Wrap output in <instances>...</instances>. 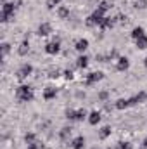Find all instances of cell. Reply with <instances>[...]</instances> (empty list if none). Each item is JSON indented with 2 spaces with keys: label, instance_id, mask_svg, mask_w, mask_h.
Masks as SVG:
<instances>
[{
  "label": "cell",
  "instance_id": "277c9868",
  "mask_svg": "<svg viewBox=\"0 0 147 149\" xmlns=\"http://www.w3.org/2000/svg\"><path fill=\"white\" fill-rule=\"evenodd\" d=\"M31 73H33V66H31V64H23V66L17 70L16 76H17V80H21V81H23V80H26Z\"/></svg>",
  "mask_w": 147,
  "mask_h": 149
},
{
  "label": "cell",
  "instance_id": "44dd1931",
  "mask_svg": "<svg viewBox=\"0 0 147 149\" xmlns=\"http://www.w3.org/2000/svg\"><path fill=\"white\" fill-rule=\"evenodd\" d=\"M111 132H112L111 127H102V128L99 130V137H101V139H107L111 135Z\"/></svg>",
  "mask_w": 147,
  "mask_h": 149
},
{
  "label": "cell",
  "instance_id": "ba28073f",
  "mask_svg": "<svg viewBox=\"0 0 147 149\" xmlns=\"http://www.w3.org/2000/svg\"><path fill=\"white\" fill-rule=\"evenodd\" d=\"M128 68H130L128 57H118V61H116V70H118V71H126Z\"/></svg>",
  "mask_w": 147,
  "mask_h": 149
},
{
  "label": "cell",
  "instance_id": "603a6c76",
  "mask_svg": "<svg viewBox=\"0 0 147 149\" xmlns=\"http://www.w3.org/2000/svg\"><path fill=\"white\" fill-rule=\"evenodd\" d=\"M116 149H133V146H132V142H128V141H121V142L116 144Z\"/></svg>",
  "mask_w": 147,
  "mask_h": 149
},
{
  "label": "cell",
  "instance_id": "30bf717a",
  "mask_svg": "<svg viewBox=\"0 0 147 149\" xmlns=\"http://www.w3.org/2000/svg\"><path fill=\"white\" fill-rule=\"evenodd\" d=\"M74 49H76L80 54H83V52L88 49V40H87V38H80V40L74 43Z\"/></svg>",
  "mask_w": 147,
  "mask_h": 149
},
{
  "label": "cell",
  "instance_id": "5b68a950",
  "mask_svg": "<svg viewBox=\"0 0 147 149\" xmlns=\"http://www.w3.org/2000/svg\"><path fill=\"white\" fill-rule=\"evenodd\" d=\"M59 50H61V42H59V40L49 42V43L45 45V52H47L49 56H55V54H59Z\"/></svg>",
  "mask_w": 147,
  "mask_h": 149
},
{
  "label": "cell",
  "instance_id": "484cf974",
  "mask_svg": "<svg viewBox=\"0 0 147 149\" xmlns=\"http://www.w3.org/2000/svg\"><path fill=\"white\" fill-rule=\"evenodd\" d=\"M68 135H71V128H69V127H64V128L61 130V137H62V139H66Z\"/></svg>",
  "mask_w": 147,
  "mask_h": 149
},
{
  "label": "cell",
  "instance_id": "7a4b0ae2",
  "mask_svg": "<svg viewBox=\"0 0 147 149\" xmlns=\"http://www.w3.org/2000/svg\"><path fill=\"white\" fill-rule=\"evenodd\" d=\"M14 10H16L14 2H3V7H2V12H0V21L2 23L12 21L14 19Z\"/></svg>",
  "mask_w": 147,
  "mask_h": 149
},
{
  "label": "cell",
  "instance_id": "7402d4cb",
  "mask_svg": "<svg viewBox=\"0 0 147 149\" xmlns=\"http://www.w3.org/2000/svg\"><path fill=\"white\" fill-rule=\"evenodd\" d=\"M57 14H59L61 19H66V17H69V9H68V7H59Z\"/></svg>",
  "mask_w": 147,
  "mask_h": 149
},
{
  "label": "cell",
  "instance_id": "6da1fadb",
  "mask_svg": "<svg viewBox=\"0 0 147 149\" xmlns=\"http://www.w3.org/2000/svg\"><path fill=\"white\" fill-rule=\"evenodd\" d=\"M16 97L19 102H30L33 101V88L30 85H19L16 88Z\"/></svg>",
  "mask_w": 147,
  "mask_h": 149
},
{
  "label": "cell",
  "instance_id": "52a82bcc",
  "mask_svg": "<svg viewBox=\"0 0 147 149\" xmlns=\"http://www.w3.org/2000/svg\"><path fill=\"white\" fill-rule=\"evenodd\" d=\"M102 78H104V73L102 71H94V73L87 74V85H94V83L101 81Z\"/></svg>",
  "mask_w": 147,
  "mask_h": 149
},
{
  "label": "cell",
  "instance_id": "f546056e",
  "mask_svg": "<svg viewBox=\"0 0 147 149\" xmlns=\"http://www.w3.org/2000/svg\"><path fill=\"white\" fill-rule=\"evenodd\" d=\"M64 78H66V80H73V71L66 70V71H64Z\"/></svg>",
  "mask_w": 147,
  "mask_h": 149
},
{
  "label": "cell",
  "instance_id": "836d02e7",
  "mask_svg": "<svg viewBox=\"0 0 147 149\" xmlns=\"http://www.w3.org/2000/svg\"><path fill=\"white\" fill-rule=\"evenodd\" d=\"M144 146H146V148H147V137H146V139H144Z\"/></svg>",
  "mask_w": 147,
  "mask_h": 149
},
{
  "label": "cell",
  "instance_id": "9c48e42d",
  "mask_svg": "<svg viewBox=\"0 0 147 149\" xmlns=\"http://www.w3.org/2000/svg\"><path fill=\"white\" fill-rule=\"evenodd\" d=\"M52 33V26L49 24V23H42L40 26H38V35L40 37H47V35H50Z\"/></svg>",
  "mask_w": 147,
  "mask_h": 149
},
{
  "label": "cell",
  "instance_id": "7c38bea8",
  "mask_svg": "<svg viewBox=\"0 0 147 149\" xmlns=\"http://www.w3.org/2000/svg\"><path fill=\"white\" fill-rule=\"evenodd\" d=\"M71 148H73V149H83V148H85V137H83V135L74 137L73 142H71Z\"/></svg>",
  "mask_w": 147,
  "mask_h": 149
},
{
  "label": "cell",
  "instance_id": "8fae6325",
  "mask_svg": "<svg viewBox=\"0 0 147 149\" xmlns=\"http://www.w3.org/2000/svg\"><path fill=\"white\" fill-rule=\"evenodd\" d=\"M55 95H57V90L54 87H45V90H43V99L45 101H52V99H55Z\"/></svg>",
  "mask_w": 147,
  "mask_h": 149
},
{
  "label": "cell",
  "instance_id": "4fadbf2b",
  "mask_svg": "<svg viewBox=\"0 0 147 149\" xmlns=\"http://www.w3.org/2000/svg\"><path fill=\"white\" fill-rule=\"evenodd\" d=\"M87 120H88V123H90V125H97V123L101 121V113H99V111H92L90 114H88V118H87Z\"/></svg>",
  "mask_w": 147,
  "mask_h": 149
},
{
  "label": "cell",
  "instance_id": "ffe728a7",
  "mask_svg": "<svg viewBox=\"0 0 147 149\" xmlns=\"http://www.w3.org/2000/svg\"><path fill=\"white\" fill-rule=\"evenodd\" d=\"M76 66L81 68V70L87 68V66H88V57H87V56H80V57L76 59Z\"/></svg>",
  "mask_w": 147,
  "mask_h": 149
},
{
  "label": "cell",
  "instance_id": "ac0fdd59",
  "mask_svg": "<svg viewBox=\"0 0 147 149\" xmlns=\"http://www.w3.org/2000/svg\"><path fill=\"white\" fill-rule=\"evenodd\" d=\"M85 118H88V114L85 109H76L74 111V121H83Z\"/></svg>",
  "mask_w": 147,
  "mask_h": 149
},
{
  "label": "cell",
  "instance_id": "d6986e66",
  "mask_svg": "<svg viewBox=\"0 0 147 149\" xmlns=\"http://www.w3.org/2000/svg\"><path fill=\"white\" fill-rule=\"evenodd\" d=\"M135 45H137V49H140V50L147 49V35L140 37L139 40H135Z\"/></svg>",
  "mask_w": 147,
  "mask_h": 149
},
{
  "label": "cell",
  "instance_id": "4dcf8cb0",
  "mask_svg": "<svg viewBox=\"0 0 147 149\" xmlns=\"http://www.w3.org/2000/svg\"><path fill=\"white\" fill-rule=\"evenodd\" d=\"M28 149H42V146L37 142H31V144H28Z\"/></svg>",
  "mask_w": 147,
  "mask_h": 149
},
{
  "label": "cell",
  "instance_id": "d4e9b609",
  "mask_svg": "<svg viewBox=\"0 0 147 149\" xmlns=\"http://www.w3.org/2000/svg\"><path fill=\"white\" fill-rule=\"evenodd\" d=\"M62 0H47V9H54L55 5H59Z\"/></svg>",
  "mask_w": 147,
  "mask_h": 149
},
{
  "label": "cell",
  "instance_id": "d6a6232c",
  "mask_svg": "<svg viewBox=\"0 0 147 149\" xmlns=\"http://www.w3.org/2000/svg\"><path fill=\"white\" fill-rule=\"evenodd\" d=\"M66 118H68V120H74V111H71V109L66 111Z\"/></svg>",
  "mask_w": 147,
  "mask_h": 149
},
{
  "label": "cell",
  "instance_id": "3957f363",
  "mask_svg": "<svg viewBox=\"0 0 147 149\" xmlns=\"http://www.w3.org/2000/svg\"><path fill=\"white\" fill-rule=\"evenodd\" d=\"M106 16H104V10H101L99 7L92 12V16H88L87 17V24L88 26H101V23H102V19H104Z\"/></svg>",
  "mask_w": 147,
  "mask_h": 149
},
{
  "label": "cell",
  "instance_id": "8992f818",
  "mask_svg": "<svg viewBox=\"0 0 147 149\" xmlns=\"http://www.w3.org/2000/svg\"><path fill=\"white\" fill-rule=\"evenodd\" d=\"M146 101H147V92H139L137 95H133V97L128 99L130 106H137V104H142V102H146Z\"/></svg>",
  "mask_w": 147,
  "mask_h": 149
},
{
  "label": "cell",
  "instance_id": "5bb4252c",
  "mask_svg": "<svg viewBox=\"0 0 147 149\" xmlns=\"http://www.w3.org/2000/svg\"><path fill=\"white\" fill-rule=\"evenodd\" d=\"M28 50H30V42H28V40H23V42H21V45H19V49H17L19 56H26V54H28Z\"/></svg>",
  "mask_w": 147,
  "mask_h": 149
},
{
  "label": "cell",
  "instance_id": "cb8c5ba5",
  "mask_svg": "<svg viewBox=\"0 0 147 149\" xmlns=\"http://www.w3.org/2000/svg\"><path fill=\"white\" fill-rule=\"evenodd\" d=\"M9 52H10V45H9L7 42H3V43H2V56L5 57V56H7Z\"/></svg>",
  "mask_w": 147,
  "mask_h": 149
},
{
  "label": "cell",
  "instance_id": "f1b7e54d",
  "mask_svg": "<svg viewBox=\"0 0 147 149\" xmlns=\"http://www.w3.org/2000/svg\"><path fill=\"white\" fill-rule=\"evenodd\" d=\"M146 3H147L146 0H140V2L137 0V2H135V7H140V9H144V7H147Z\"/></svg>",
  "mask_w": 147,
  "mask_h": 149
},
{
  "label": "cell",
  "instance_id": "2e32d148",
  "mask_svg": "<svg viewBox=\"0 0 147 149\" xmlns=\"http://www.w3.org/2000/svg\"><path fill=\"white\" fill-rule=\"evenodd\" d=\"M128 106H130L128 99H118V101L114 102V108H116V109H126Z\"/></svg>",
  "mask_w": 147,
  "mask_h": 149
},
{
  "label": "cell",
  "instance_id": "e575fe53",
  "mask_svg": "<svg viewBox=\"0 0 147 149\" xmlns=\"http://www.w3.org/2000/svg\"><path fill=\"white\" fill-rule=\"evenodd\" d=\"M144 64H146V68H147V57H146V59H144Z\"/></svg>",
  "mask_w": 147,
  "mask_h": 149
},
{
  "label": "cell",
  "instance_id": "e0dca14e",
  "mask_svg": "<svg viewBox=\"0 0 147 149\" xmlns=\"http://www.w3.org/2000/svg\"><path fill=\"white\" fill-rule=\"evenodd\" d=\"M112 26H114V19H112V17H104L102 23H101V28H102V30H109Z\"/></svg>",
  "mask_w": 147,
  "mask_h": 149
},
{
  "label": "cell",
  "instance_id": "9a60e30c",
  "mask_svg": "<svg viewBox=\"0 0 147 149\" xmlns=\"http://www.w3.org/2000/svg\"><path fill=\"white\" fill-rule=\"evenodd\" d=\"M146 35V31H144V28L142 26H137V28H133L132 30V38L133 40H139L140 37H144Z\"/></svg>",
  "mask_w": 147,
  "mask_h": 149
},
{
  "label": "cell",
  "instance_id": "1f68e13d",
  "mask_svg": "<svg viewBox=\"0 0 147 149\" xmlns=\"http://www.w3.org/2000/svg\"><path fill=\"white\" fill-rule=\"evenodd\" d=\"M49 78H59V70H55V71H50V74H49Z\"/></svg>",
  "mask_w": 147,
  "mask_h": 149
},
{
  "label": "cell",
  "instance_id": "83f0119b",
  "mask_svg": "<svg viewBox=\"0 0 147 149\" xmlns=\"http://www.w3.org/2000/svg\"><path fill=\"white\" fill-rule=\"evenodd\" d=\"M109 7H111L109 2H101V3H99V9H101V10H104V12H106V10H107Z\"/></svg>",
  "mask_w": 147,
  "mask_h": 149
},
{
  "label": "cell",
  "instance_id": "4316f807",
  "mask_svg": "<svg viewBox=\"0 0 147 149\" xmlns=\"http://www.w3.org/2000/svg\"><path fill=\"white\" fill-rule=\"evenodd\" d=\"M24 141H26L28 144L35 142V134H31V132H30V134H26V135H24Z\"/></svg>",
  "mask_w": 147,
  "mask_h": 149
}]
</instances>
